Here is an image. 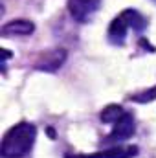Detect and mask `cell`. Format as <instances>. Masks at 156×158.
<instances>
[{
	"instance_id": "obj_1",
	"label": "cell",
	"mask_w": 156,
	"mask_h": 158,
	"mask_svg": "<svg viewBox=\"0 0 156 158\" xmlns=\"http://www.w3.org/2000/svg\"><path fill=\"white\" fill-rule=\"evenodd\" d=\"M35 136H37V129L33 123H28V121L17 123L6 132L2 140V149H0L2 158L26 156L35 143Z\"/></svg>"
},
{
	"instance_id": "obj_2",
	"label": "cell",
	"mask_w": 156,
	"mask_h": 158,
	"mask_svg": "<svg viewBox=\"0 0 156 158\" xmlns=\"http://www.w3.org/2000/svg\"><path fill=\"white\" fill-rule=\"evenodd\" d=\"M147 28V19L138 13L136 9H125L117 15L109 26V40L114 46H123L129 30H134L136 33H142Z\"/></svg>"
},
{
	"instance_id": "obj_3",
	"label": "cell",
	"mask_w": 156,
	"mask_h": 158,
	"mask_svg": "<svg viewBox=\"0 0 156 158\" xmlns=\"http://www.w3.org/2000/svg\"><path fill=\"white\" fill-rule=\"evenodd\" d=\"M134 131H136L134 116H132L130 112H125V114L112 125L110 134L105 138V145H117V143L129 140V138L134 134Z\"/></svg>"
},
{
	"instance_id": "obj_4",
	"label": "cell",
	"mask_w": 156,
	"mask_h": 158,
	"mask_svg": "<svg viewBox=\"0 0 156 158\" xmlns=\"http://www.w3.org/2000/svg\"><path fill=\"white\" fill-rule=\"evenodd\" d=\"M138 155V147L136 145H127V147H121V145H114L110 149H105V151H97V153H88V155H83V153H68L64 158H132Z\"/></svg>"
},
{
	"instance_id": "obj_5",
	"label": "cell",
	"mask_w": 156,
	"mask_h": 158,
	"mask_svg": "<svg viewBox=\"0 0 156 158\" xmlns=\"http://www.w3.org/2000/svg\"><path fill=\"white\" fill-rule=\"evenodd\" d=\"M99 4L101 0H68V9L77 22H88L99 9Z\"/></svg>"
},
{
	"instance_id": "obj_6",
	"label": "cell",
	"mask_w": 156,
	"mask_h": 158,
	"mask_svg": "<svg viewBox=\"0 0 156 158\" xmlns=\"http://www.w3.org/2000/svg\"><path fill=\"white\" fill-rule=\"evenodd\" d=\"M33 30H35V26L31 20L17 19V20L4 24L0 33H2V37H13V35H30V33H33Z\"/></svg>"
},
{
	"instance_id": "obj_7",
	"label": "cell",
	"mask_w": 156,
	"mask_h": 158,
	"mask_svg": "<svg viewBox=\"0 0 156 158\" xmlns=\"http://www.w3.org/2000/svg\"><path fill=\"white\" fill-rule=\"evenodd\" d=\"M64 59H66V52L64 50H51V52L42 55V59L37 63V68L44 70V72H53V70L61 68Z\"/></svg>"
},
{
	"instance_id": "obj_8",
	"label": "cell",
	"mask_w": 156,
	"mask_h": 158,
	"mask_svg": "<svg viewBox=\"0 0 156 158\" xmlns=\"http://www.w3.org/2000/svg\"><path fill=\"white\" fill-rule=\"evenodd\" d=\"M123 114H125V110H123L119 105H109V107H105L103 112H101V121H103V123H110V125H114Z\"/></svg>"
},
{
	"instance_id": "obj_9",
	"label": "cell",
	"mask_w": 156,
	"mask_h": 158,
	"mask_svg": "<svg viewBox=\"0 0 156 158\" xmlns=\"http://www.w3.org/2000/svg\"><path fill=\"white\" fill-rule=\"evenodd\" d=\"M154 98H156V86L145 90V92H142V94L130 96V99H132V101H138V103H147V101H153Z\"/></svg>"
}]
</instances>
